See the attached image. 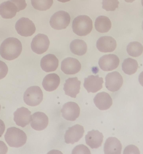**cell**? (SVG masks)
<instances>
[{
    "mask_svg": "<svg viewBox=\"0 0 143 154\" xmlns=\"http://www.w3.org/2000/svg\"><path fill=\"white\" fill-rule=\"evenodd\" d=\"M22 50L21 42L15 38L5 39L0 46V54L4 59L8 61L17 58Z\"/></svg>",
    "mask_w": 143,
    "mask_h": 154,
    "instance_id": "1",
    "label": "cell"
},
{
    "mask_svg": "<svg viewBox=\"0 0 143 154\" xmlns=\"http://www.w3.org/2000/svg\"><path fill=\"white\" fill-rule=\"evenodd\" d=\"M26 7V0H9L0 5V15L3 18L12 19Z\"/></svg>",
    "mask_w": 143,
    "mask_h": 154,
    "instance_id": "2",
    "label": "cell"
},
{
    "mask_svg": "<svg viewBox=\"0 0 143 154\" xmlns=\"http://www.w3.org/2000/svg\"><path fill=\"white\" fill-rule=\"evenodd\" d=\"M5 138L9 146L16 148L24 146L27 139L26 133L16 127H11L8 129Z\"/></svg>",
    "mask_w": 143,
    "mask_h": 154,
    "instance_id": "3",
    "label": "cell"
},
{
    "mask_svg": "<svg viewBox=\"0 0 143 154\" xmlns=\"http://www.w3.org/2000/svg\"><path fill=\"white\" fill-rule=\"evenodd\" d=\"M72 29L74 33L79 36L87 35L92 30V20L85 15L78 16L73 21Z\"/></svg>",
    "mask_w": 143,
    "mask_h": 154,
    "instance_id": "4",
    "label": "cell"
},
{
    "mask_svg": "<svg viewBox=\"0 0 143 154\" xmlns=\"http://www.w3.org/2000/svg\"><path fill=\"white\" fill-rule=\"evenodd\" d=\"M43 100V92L41 88L38 86L29 87L24 94V101L29 106H37Z\"/></svg>",
    "mask_w": 143,
    "mask_h": 154,
    "instance_id": "5",
    "label": "cell"
},
{
    "mask_svg": "<svg viewBox=\"0 0 143 154\" xmlns=\"http://www.w3.org/2000/svg\"><path fill=\"white\" fill-rule=\"evenodd\" d=\"M71 17L67 12L59 11L55 13L51 17L50 25L56 30H62L66 29L70 24Z\"/></svg>",
    "mask_w": 143,
    "mask_h": 154,
    "instance_id": "6",
    "label": "cell"
},
{
    "mask_svg": "<svg viewBox=\"0 0 143 154\" xmlns=\"http://www.w3.org/2000/svg\"><path fill=\"white\" fill-rule=\"evenodd\" d=\"M15 28L18 34L24 37L31 36L36 31L35 24L27 18L20 19L16 23Z\"/></svg>",
    "mask_w": 143,
    "mask_h": 154,
    "instance_id": "7",
    "label": "cell"
},
{
    "mask_svg": "<svg viewBox=\"0 0 143 154\" xmlns=\"http://www.w3.org/2000/svg\"><path fill=\"white\" fill-rule=\"evenodd\" d=\"M50 45L48 37L44 34H39L34 37L31 42L32 51L38 54H42L47 51Z\"/></svg>",
    "mask_w": 143,
    "mask_h": 154,
    "instance_id": "8",
    "label": "cell"
},
{
    "mask_svg": "<svg viewBox=\"0 0 143 154\" xmlns=\"http://www.w3.org/2000/svg\"><path fill=\"white\" fill-rule=\"evenodd\" d=\"M105 86L108 91L116 92L119 91L123 83L121 75L117 72H112L106 75Z\"/></svg>",
    "mask_w": 143,
    "mask_h": 154,
    "instance_id": "9",
    "label": "cell"
},
{
    "mask_svg": "<svg viewBox=\"0 0 143 154\" xmlns=\"http://www.w3.org/2000/svg\"><path fill=\"white\" fill-rule=\"evenodd\" d=\"M61 112L65 119L74 121L80 116V108L76 103L69 102L64 104Z\"/></svg>",
    "mask_w": 143,
    "mask_h": 154,
    "instance_id": "10",
    "label": "cell"
},
{
    "mask_svg": "<svg viewBox=\"0 0 143 154\" xmlns=\"http://www.w3.org/2000/svg\"><path fill=\"white\" fill-rule=\"evenodd\" d=\"M120 60L116 55H105L99 60V64L102 70L105 72L112 71L119 65Z\"/></svg>",
    "mask_w": 143,
    "mask_h": 154,
    "instance_id": "11",
    "label": "cell"
},
{
    "mask_svg": "<svg viewBox=\"0 0 143 154\" xmlns=\"http://www.w3.org/2000/svg\"><path fill=\"white\" fill-rule=\"evenodd\" d=\"M84 132L83 127L79 124L70 127L65 135V142L67 144H74L78 142L82 137Z\"/></svg>",
    "mask_w": 143,
    "mask_h": 154,
    "instance_id": "12",
    "label": "cell"
},
{
    "mask_svg": "<svg viewBox=\"0 0 143 154\" xmlns=\"http://www.w3.org/2000/svg\"><path fill=\"white\" fill-rule=\"evenodd\" d=\"M81 65L77 59L72 57H67L62 62L61 70L65 74L74 75L79 72Z\"/></svg>",
    "mask_w": 143,
    "mask_h": 154,
    "instance_id": "13",
    "label": "cell"
},
{
    "mask_svg": "<svg viewBox=\"0 0 143 154\" xmlns=\"http://www.w3.org/2000/svg\"><path fill=\"white\" fill-rule=\"evenodd\" d=\"M31 112L27 108H19L14 113V121L18 126L24 128L31 122Z\"/></svg>",
    "mask_w": 143,
    "mask_h": 154,
    "instance_id": "14",
    "label": "cell"
},
{
    "mask_svg": "<svg viewBox=\"0 0 143 154\" xmlns=\"http://www.w3.org/2000/svg\"><path fill=\"white\" fill-rule=\"evenodd\" d=\"M96 46L100 52L110 53L115 50L117 42L114 38L111 36L101 37L97 40Z\"/></svg>",
    "mask_w": 143,
    "mask_h": 154,
    "instance_id": "15",
    "label": "cell"
},
{
    "mask_svg": "<svg viewBox=\"0 0 143 154\" xmlns=\"http://www.w3.org/2000/svg\"><path fill=\"white\" fill-rule=\"evenodd\" d=\"M103 78L99 75H90L84 79V86L88 93H96L102 87Z\"/></svg>",
    "mask_w": 143,
    "mask_h": 154,
    "instance_id": "16",
    "label": "cell"
},
{
    "mask_svg": "<svg viewBox=\"0 0 143 154\" xmlns=\"http://www.w3.org/2000/svg\"><path fill=\"white\" fill-rule=\"evenodd\" d=\"M30 125L34 129L41 131L45 129L48 124V118L43 112H35L31 117Z\"/></svg>",
    "mask_w": 143,
    "mask_h": 154,
    "instance_id": "17",
    "label": "cell"
},
{
    "mask_svg": "<svg viewBox=\"0 0 143 154\" xmlns=\"http://www.w3.org/2000/svg\"><path fill=\"white\" fill-rule=\"evenodd\" d=\"M81 82L77 77L68 78L64 85V90L65 94L72 98H75L80 93Z\"/></svg>",
    "mask_w": 143,
    "mask_h": 154,
    "instance_id": "18",
    "label": "cell"
},
{
    "mask_svg": "<svg viewBox=\"0 0 143 154\" xmlns=\"http://www.w3.org/2000/svg\"><path fill=\"white\" fill-rule=\"evenodd\" d=\"M59 61L53 54H49L43 57L40 62V66L43 71L47 72H53L57 69Z\"/></svg>",
    "mask_w": 143,
    "mask_h": 154,
    "instance_id": "19",
    "label": "cell"
},
{
    "mask_svg": "<svg viewBox=\"0 0 143 154\" xmlns=\"http://www.w3.org/2000/svg\"><path fill=\"white\" fill-rule=\"evenodd\" d=\"M93 101L96 107L101 110L108 109L112 104L111 97L105 92L98 93L94 97Z\"/></svg>",
    "mask_w": 143,
    "mask_h": 154,
    "instance_id": "20",
    "label": "cell"
},
{
    "mask_svg": "<svg viewBox=\"0 0 143 154\" xmlns=\"http://www.w3.org/2000/svg\"><path fill=\"white\" fill-rule=\"evenodd\" d=\"M103 138L101 132L98 130H92L89 131L85 136V141L91 148L97 149L101 146Z\"/></svg>",
    "mask_w": 143,
    "mask_h": 154,
    "instance_id": "21",
    "label": "cell"
},
{
    "mask_svg": "<svg viewBox=\"0 0 143 154\" xmlns=\"http://www.w3.org/2000/svg\"><path fill=\"white\" fill-rule=\"evenodd\" d=\"M122 145L117 138L110 137L105 141L104 146L105 154H120Z\"/></svg>",
    "mask_w": 143,
    "mask_h": 154,
    "instance_id": "22",
    "label": "cell"
},
{
    "mask_svg": "<svg viewBox=\"0 0 143 154\" xmlns=\"http://www.w3.org/2000/svg\"><path fill=\"white\" fill-rule=\"evenodd\" d=\"M60 83L59 75L55 73H52L47 75L44 77L42 85L46 91L50 92L56 90Z\"/></svg>",
    "mask_w": 143,
    "mask_h": 154,
    "instance_id": "23",
    "label": "cell"
},
{
    "mask_svg": "<svg viewBox=\"0 0 143 154\" xmlns=\"http://www.w3.org/2000/svg\"><path fill=\"white\" fill-rule=\"evenodd\" d=\"M111 27V22L109 18L105 16H99L95 20V28L98 32L105 33L108 32Z\"/></svg>",
    "mask_w": 143,
    "mask_h": 154,
    "instance_id": "24",
    "label": "cell"
},
{
    "mask_svg": "<svg viewBox=\"0 0 143 154\" xmlns=\"http://www.w3.org/2000/svg\"><path fill=\"white\" fill-rule=\"evenodd\" d=\"M71 52L78 56H83L87 51V45L84 40L75 39L71 42L70 46Z\"/></svg>",
    "mask_w": 143,
    "mask_h": 154,
    "instance_id": "25",
    "label": "cell"
},
{
    "mask_svg": "<svg viewBox=\"0 0 143 154\" xmlns=\"http://www.w3.org/2000/svg\"><path fill=\"white\" fill-rule=\"evenodd\" d=\"M138 68V63L136 60L131 58H128L123 61L122 69L126 74L131 75L136 72Z\"/></svg>",
    "mask_w": 143,
    "mask_h": 154,
    "instance_id": "26",
    "label": "cell"
},
{
    "mask_svg": "<svg viewBox=\"0 0 143 154\" xmlns=\"http://www.w3.org/2000/svg\"><path fill=\"white\" fill-rule=\"evenodd\" d=\"M126 50L128 54L130 56L138 57L143 53V46L139 42H130L128 45Z\"/></svg>",
    "mask_w": 143,
    "mask_h": 154,
    "instance_id": "27",
    "label": "cell"
},
{
    "mask_svg": "<svg viewBox=\"0 0 143 154\" xmlns=\"http://www.w3.org/2000/svg\"><path fill=\"white\" fill-rule=\"evenodd\" d=\"M31 2L33 8L40 11L49 9L53 3V0H31Z\"/></svg>",
    "mask_w": 143,
    "mask_h": 154,
    "instance_id": "28",
    "label": "cell"
},
{
    "mask_svg": "<svg viewBox=\"0 0 143 154\" xmlns=\"http://www.w3.org/2000/svg\"><path fill=\"white\" fill-rule=\"evenodd\" d=\"M118 0H102V8L106 11H114L118 8Z\"/></svg>",
    "mask_w": 143,
    "mask_h": 154,
    "instance_id": "29",
    "label": "cell"
},
{
    "mask_svg": "<svg viewBox=\"0 0 143 154\" xmlns=\"http://www.w3.org/2000/svg\"><path fill=\"white\" fill-rule=\"evenodd\" d=\"M72 154H90V149L84 145H80L76 146L73 149Z\"/></svg>",
    "mask_w": 143,
    "mask_h": 154,
    "instance_id": "30",
    "label": "cell"
},
{
    "mask_svg": "<svg viewBox=\"0 0 143 154\" xmlns=\"http://www.w3.org/2000/svg\"><path fill=\"white\" fill-rule=\"evenodd\" d=\"M124 154H139V149L134 145H129L124 149Z\"/></svg>",
    "mask_w": 143,
    "mask_h": 154,
    "instance_id": "31",
    "label": "cell"
},
{
    "mask_svg": "<svg viewBox=\"0 0 143 154\" xmlns=\"http://www.w3.org/2000/svg\"><path fill=\"white\" fill-rule=\"evenodd\" d=\"M8 72V66L4 62L0 61V80L3 79L7 75Z\"/></svg>",
    "mask_w": 143,
    "mask_h": 154,
    "instance_id": "32",
    "label": "cell"
},
{
    "mask_svg": "<svg viewBox=\"0 0 143 154\" xmlns=\"http://www.w3.org/2000/svg\"><path fill=\"white\" fill-rule=\"evenodd\" d=\"M8 148L3 141L0 140V154H6L8 152Z\"/></svg>",
    "mask_w": 143,
    "mask_h": 154,
    "instance_id": "33",
    "label": "cell"
},
{
    "mask_svg": "<svg viewBox=\"0 0 143 154\" xmlns=\"http://www.w3.org/2000/svg\"><path fill=\"white\" fill-rule=\"evenodd\" d=\"M5 130V125L3 121L0 119V137L2 136Z\"/></svg>",
    "mask_w": 143,
    "mask_h": 154,
    "instance_id": "34",
    "label": "cell"
},
{
    "mask_svg": "<svg viewBox=\"0 0 143 154\" xmlns=\"http://www.w3.org/2000/svg\"><path fill=\"white\" fill-rule=\"evenodd\" d=\"M138 82L143 87V71L139 74L138 76Z\"/></svg>",
    "mask_w": 143,
    "mask_h": 154,
    "instance_id": "35",
    "label": "cell"
},
{
    "mask_svg": "<svg viewBox=\"0 0 143 154\" xmlns=\"http://www.w3.org/2000/svg\"><path fill=\"white\" fill-rule=\"evenodd\" d=\"M57 1L60 2H62V3H65V2H70L71 0H57Z\"/></svg>",
    "mask_w": 143,
    "mask_h": 154,
    "instance_id": "36",
    "label": "cell"
},
{
    "mask_svg": "<svg viewBox=\"0 0 143 154\" xmlns=\"http://www.w3.org/2000/svg\"><path fill=\"white\" fill-rule=\"evenodd\" d=\"M125 1L128 3H132L133 2L135 1V0H125Z\"/></svg>",
    "mask_w": 143,
    "mask_h": 154,
    "instance_id": "37",
    "label": "cell"
},
{
    "mask_svg": "<svg viewBox=\"0 0 143 154\" xmlns=\"http://www.w3.org/2000/svg\"><path fill=\"white\" fill-rule=\"evenodd\" d=\"M141 4H142V6L143 7V0H141Z\"/></svg>",
    "mask_w": 143,
    "mask_h": 154,
    "instance_id": "38",
    "label": "cell"
},
{
    "mask_svg": "<svg viewBox=\"0 0 143 154\" xmlns=\"http://www.w3.org/2000/svg\"><path fill=\"white\" fill-rule=\"evenodd\" d=\"M142 29H143V22H142Z\"/></svg>",
    "mask_w": 143,
    "mask_h": 154,
    "instance_id": "39",
    "label": "cell"
},
{
    "mask_svg": "<svg viewBox=\"0 0 143 154\" xmlns=\"http://www.w3.org/2000/svg\"><path fill=\"white\" fill-rule=\"evenodd\" d=\"M0 109H1V104H0Z\"/></svg>",
    "mask_w": 143,
    "mask_h": 154,
    "instance_id": "40",
    "label": "cell"
}]
</instances>
